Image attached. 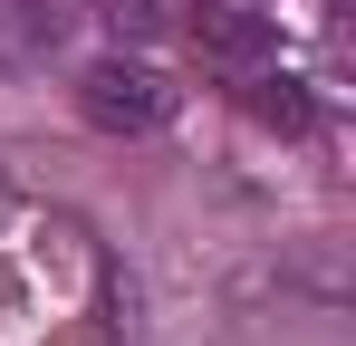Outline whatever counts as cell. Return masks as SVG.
Segmentation results:
<instances>
[{
  "label": "cell",
  "instance_id": "obj_3",
  "mask_svg": "<svg viewBox=\"0 0 356 346\" xmlns=\"http://www.w3.org/2000/svg\"><path fill=\"white\" fill-rule=\"evenodd\" d=\"M58 39H67V10H58V0H0V67H10V77L49 67Z\"/></svg>",
  "mask_w": 356,
  "mask_h": 346
},
{
  "label": "cell",
  "instance_id": "obj_4",
  "mask_svg": "<svg viewBox=\"0 0 356 346\" xmlns=\"http://www.w3.org/2000/svg\"><path fill=\"white\" fill-rule=\"evenodd\" d=\"M241 106L260 115V125H280V135H308V97H298V77H280V67H250L241 77Z\"/></svg>",
  "mask_w": 356,
  "mask_h": 346
},
{
  "label": "cell",
  "instance_id": "obj_1",
  "mask_svg": "<svg viewBox=\"0 0 356 346\" xmlns=\"http://www.w3.org/2000/svg\"><path fill=\"white\" fill-rule=\"evenodd\" d=\"M77 115H87L97 135H154V125L174 115V87H164L154 67H135V58H87V67H77Z\"/></svg>",
  "mask_w": 356,
  "mask_h": 346
},
{
  "label": "cell",
  "instance_id": "obj_2",
  "mask_svg": "<svg viewBox=\"0 0 356 346\" xmlns=\"http://www.w3.org/2000/svg\"><path fill=\"white\" fill-rule=\"evenodd\" d=\"M193 49L222 58L232 77H250V67H270V58H280V29H270L260 10H222V0H202V10H193Z\"/></svg>",
  "mask_w": 356,
  "mask_h": 346
}]
</instances>
